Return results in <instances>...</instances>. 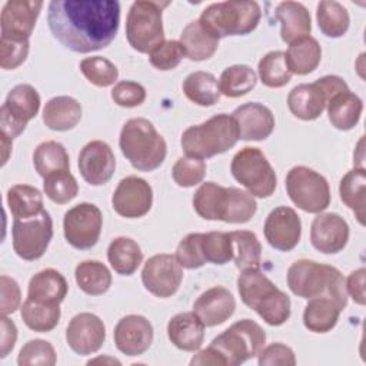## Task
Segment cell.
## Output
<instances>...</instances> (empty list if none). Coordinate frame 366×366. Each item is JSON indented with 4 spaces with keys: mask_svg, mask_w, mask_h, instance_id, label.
Here are the masks:
<instances>
[{
    "mask_svg": "<svg viewBox=\"0 0 366 366\" xmlns=\"http://www.w3.org/2000/svg\"><path fill=\"white\" fill-rule=\"evenodd\" d=\"M80 71L83 76L97 87H107L116 83L119 77L117 67L102 56L86 57L80 61Z\"/></svg>",
    "mask_w": 366,
    "mask_h": 366,
    "instance_id": "bcb514c9",
    "label": "cell"
},
{
    "mask_svg": "<svg viewBox=\"0 0 366 366\" xmlns=\"http://www.w3.org/2000/svg\"><path fill=\"white\" fill-rule=\"evenodd\" d=\"M119 146L123 156L140 172L156 170L167 154L166 140L144 117H134L123 124Z\"/></svg>",
    "mask_w": 366,
    "mask_h": 366,
    "instance_id": "8992f818",
    "label": "cell"
},
{
    "mask_svg": "<svg viewBox=\"0 0 366 366\" xmlns=\"http://www.w3.org/2000/svg\"><path fill=\"white\" fill-rule=\"evenodd\" d=\"M7 206L14 219H29L41 213L43 194L30 184H14L7 190Z\"/></svg>",
    "mask_w": 366,
    "mask_h": 366,
    "instance_id": "f35d334b",
    "label": "cell"
},
{
    "mask_svg": "<svg viewBox=\"0 0 366 366\" xmlns=\"http://www.w3.org/2000/svg\"><path fill=\"white\" fill-rule=\"evenodd\" d=\"M193 209L204 220L247 223L254 216L257 203L246 190L206 182L193 194Z\"/></svg>",
    "mask_w": 366,
    "mask_h": 366,
    "instance_id": "3957f363",
    "label": "cell"
},
{
    "mask_svg": "<svg viewBox=\"0 0 366 366\" xmlns=\"http://www.w3.org/2000/svg\"><path fill=\"white\" fill-rule=\"evenodd\" d=\"M112 99L117 106L137 107L146 100V89L137 81L122 80L112 89Z\"/></svg>",
    "mask_w": 366,
    "mask_h": 366,
    "instance_id": "f5cc1de1",
    "label": "cell"
},
{
    "mask_svg": "<svg viewBox=\"0 0 366 366\" xmlns=\"http://www.w3.org/2000/svg\"><path fill=\"white\" fill-rule=\"evenodd\" d=\"M202 236L203 233H189L177 244L174 256L182 267L193 270L206 264L202 253Z\"/></svg>",
    "mask_w": 366,
    "mask_h": 366,
    "instance_id": "f907efd6",
    "label": "cell"
},
{
    "mask_svg": "<svg viewBox=\"0 0 366 366\" xmlns=\"http://www.w3.org/2000/svg\"><path fill=\"white\" fill-rule=\"evenodd\" d=\"M41 7L43 1H6L0 16L1 39L13 41H29Z\"/></svg>",
    "mask_w": 366,
    "mask_h": 366,
    "instance_id": "e0dca14e",
    "label": "cell"
},
{
    "mask_svg": "<svg viewBox=\"0 0 366 366\" xmlns=\"http://www.w3.org/2000/svg\"><path fill=\"white\" fill-rule=\"evenodd\" d=\"M152 204V186L137 176H127L122 179L112 196V206L114 212L126 219L143 217L150 212Z\"/></svg>",
    "mask_w": 366,
    "mask_h": 366,
    "instance_id": "2e32d148",
    "label": "cell"
},
{
    "mask_svg": "<svg viewBox=\"0 0 366 366\" xmlns=\"http://www.w3.org/2000/svg\"><path fill=\"white\" fill-rule=\"evenodd\" d=\"M242 302L267 325L282 326L290 317V299L259 269H246L237 277Z\"/></svg>",
    "mask_w": 366,
    "mask_h": 366,
    "instance_id": "277c9868",
    "label": "cell"
},
{
    "mask_svg": "<svg viewBox=\"0 0 366 366\" xmlns=\"http://www.w3.org/2000/svg\"><path fill=\"white\" fill-rule=\"evenodd\" d=\"M180 44L184 56L193 61H203L210 59L217 47L219 39L207 33L199 23V20L190 21L180 33Z\"/></svg>",
    "mask_w": 366,
    "mask_h": 366,
    "instance_id": "1f68e13d",
    "label": "cell"
},
{
    "mask_svg": "<svg viewBox=\"0 0 366 366\" xmlns=\"http://www.w3.org/2000/svg\"><path fill=\"white\" fill-rule=\"evenodd\" d=\"M33 164L43 179L63 170H70V159L64 146L59 142L49 140L40 143L33 153Z\"/></svg>",
    "mask_w": 366,
    "mask_h": 366,
    "instance_id": "ab89813d",
    "label": "cell"
},
{
    "mask_svg": "<svg viewBox=\"0 0 366 366\" xmlns=\"http://www.w3.org/2000/svg\"><path fill=\"white\" fill-rule=\"evenodd\" d=\"M267 243L280 252L293 250L302 236V222L299 214L287 206L274 207L266 217L263 226Z\"/></svg>",
    "mask_w": 366,
    "mask_h": 366,
    "instance_id": "ac0fdd59",
    "label": "cell"
},
{
    "mask_svg": "<svg viewBox=\"0 0 366 366\" xmlns=\"http://www.w3.org/2000/svg\"><path fill=\"white\" fill-rule=\"evenodd\" d=\"M365 276H366V269L360 267L355 272H352L347 279L345 280L346 285V292L347 295L353 299L355 303L363 306L366 303V296H365Z\"/></svg>",
    "mask_w": 366,
    "mask_h": 366,
    "instance_id": "6f0895ef",
    "label": "cell"
},
{
    "mask_svg": "<svg viewBox=\"0 0 366 366\" xmlns=\"http://www.w3.org/2000/svg\"><path fill=\"white\" fill-rule=\"evenodd\" d=\"M230 172L253 197H270L276 190V173L264 153L257 147L240 149L232 159Z\"/></svg>",
    "mask_w": 366,
    "mask_h": 366,
    "instance_id": "30bf717a",
    "label": "cell"
},
{
    "mask_svg": "<svg viewBox=\"0 0 366 366\" xmlns=\"http://www.w3.org/2000/svg\"><path fill=\"white\" fill-rule=\"evenodd\" d=\"M57 362L54 347L50 342L43 339H31L20 349L17 356L19 366H30V365H40V366H54Z\"/></svg>",
    "mask_w": 366,
    "mask_h": 366,
    "instance_id": "c3c4849f",
    "label": "cell"
},
{
    "mask_svg": "<svg viewBox=\"0 0 366 366\" xmlns=\"http://www.w3.org/2000/svg\"><path fill=\"white\" fill-rule=\"evenodd\" d=\"M0 285H1L0 286L1 289L0 312H1V316H7L19 309L21 302V293H20L19 283L6 274L0 277Z\"/></svg>",
    "mask_w": 366,
    "mask_h": 366,
    "instance_id": "9f6ffc18",
    "label": "cell"
},
{
    "mask_svg": "<svg viewBox=\"0 0 366 366\" xmlns=\"http://www.w3.org/2000/svg\"><path fill=\"white\" fill-rule=\"evenodd\" d=\"M316 20L320 31L326 37L332 39H337L346 34L350 24V17L346 7L333 0H323L317 4Z\"/></svg>",
    "mask_w": 366,
    "mask_h": 366,
    "instance_id": "60d3db41",
    "label": "cell"
},
{
    "mask_svg": "<svg viewBox=\"0 0 366 366\" xmlns=\"http://www.w3.org/2000/svg\"><path fill=\"white\" fill-rule=\"evenodd\" d=\"M116 347L126 356H140L153 342V326L140 315H127L114 326Z\"/></svg>",
    "mask_w": 366,
    "mask_h": 366,
    "instance_id": "7402d4cb",
    "label": "cell"
},
{
    "mask_svg": "<svg viewBox=\"0 0 366 366\" xmlns=\"http://www.w3.org/2000/svg\"><path fill=\"white\" fill-rule=\"evenodd\" d=\"M40 109V94L27 83L14 86L0 109V134L14 139L20 136L27 123L36 117Z\"/></svg>",
    "mask_w": 366,
    "mask_h": 366,
    "instance_id": "4fadbf2b",
    "label": "cell"
},
{
    "mask_svg": "<svg viewBox=\"0 0 366 366\" xmlns=\"http://www.w3.org/2000/svg\"><path fill=\"white\" fill-rule=\"evenodd\" d=\"M183 280V269L176 256L159 253L152 256L143 266L142 282L144 289L156 297L173 296Z\"/></svg>",
    "mask_w": 366,
    "mask_h": 366,
    "instance_id": "9a60e30c",
    "label": "cell"
},
{
    "mask_svg": "<svg viewBox=\"0 0 366 366\" xmlns=\"http://www.w3.org/2000/svg\"><path fill=\"white\" fill-rule=\"evenodd\" d=\"M43 189L46 196L57 204H66L71 202L79 193L77 180L70 173V170L56 172L44 177Z\"/></svg>",
    "mask_w": 366,
    "mask_h": 366,
    "instance_id": "f6af8a7d",
    "label": "cell"
},
{
    "mask_svg": "<svg viewBox=\"0 0 366 366\" xmlns=\"http://www.w3.org/2000/svg\"><path fill=\"white\" fill-rule=\"evenodd\" d=\"M260 17L262 10L256 1H220L206 7L197 20L207 33L220 40L252 33Z\"/></svg>",
    "mask_w": 366,
    "mask_h": 366,
    "instance_id": "ba28073f",
    "label": "cell"
},
{
    "mask_svg": "<svg viewBox=\"0 0 366 366\" xmlns=\"http://www.w3.org/2000/svg\"><path fill=\"white\" fill-rule=\"evenodd\" d=\"M169 3L150 0L134 1L126 17V37L132 49L150 54L164 41L163 7Z\"/></svg>",
    "mask_w": 366,
    "mask_h": 366,
    "instance_id": "9c48e42d",
    "label": "cell"
},
{
    "mask_svg": "<svg viewBox=\"0 0 366 366\" xmlns=\"http://www.w3.org/2000/svg\"><path fill=\"white\" fill-rule=\"evenodd\" d=\"M242 140H264L274 129V116L269 107L262 103L250 102L234 109L232 113Z\"/></svg>",
    "mask_w": 366,
    "mask_h": 366,
    "instance_id": "603a6c76",
    "label": "cell"
},
{
    "mask_svg": "<svg viewBox=\"0 0 366 366\" xmlns=\"http://www.w3.org/2000/svg\"><path fill=\"white\" fill-rule=\"evenodd\" d=\"M349 240V224L337 213H319L310 226L312 246L325 253L342 252Z\"/></svg>",
    "mask_w": 366,
    "mask_h": 366,
    "instance_id": "44dd1931",
    "label": "cell"
},
{
    "mask_svg": "<svg viewBox=\"0 0 366 366\" xmlns=\"http://www.w3.org/2000/svg\"><path fill=\"white\" fill-rule=\"evenodd\" d=\"M106 340V326L103 320L89 312H81L71 317L66 329L69 347L81 356L96 353Z\"/></svg>",
    "mask_w": 366,
    "mask_h": 366,
    "instance_id": "d6986e66",
    "label": "cell"
},
{
    "mask_svg": "<svg viewBox=\"0 0 366 366\" xmlns=\"http://www.w3.org/2000/svg\"><path fill=\"white\" fill-rule=\"evenodd\" d=\"M67 292L66 277L56 269H44L30 279L27 299L44 305H60L66 299Z\"/></svg>",
    "mask_w": 366,
    "mask_h": 366,
    "instance_id": "83f0119b",
    "label": "cell"
},
{
    "mask_svg": "<svg viewBox=\"0 0 366 366\" xmlns=\"http://www.w3.org/2000/svg\"><path fill=\"white\" fill-rule=\"evenodd\" d=\"M202 253L206 263L226 264L233 259L229 233L209 232L202 236Z\"/></svg>",
    "mask_w": 366,
    "mask_h": 366,
    "instance_id": "7dc6e473",
    "label": "cell"
},
{
    "mask_svg": "<svg viewBox=\"0 0 366 366\" xmlns=\"http://www.w3.org/2000/svg\"><path fill=\"white\" fill-rule=\"evenodd\" d=\"M286 279L292 293L302 299L309 300L319 296H329L343 307L347 305L345 277L333 266L300 259L290 264Z\"/></svg>",
    "mask_w": 366,
    "mask_h": 366,
    "instance_id": "5b68a950",
    "label": "cell"
},
{
    "mask_svg": "<svg viewBox=\"0 0 366 366\" xmlns=\"http://www.w3.org/2000/svg\"><path fill=\"white\" fill-rule=\"evenodd\" d=\"M107 260L113 270L122 276H132L143 262V252L130 237H116L107 247Z\"/></svg>",
    "mask_w": 366,
    "mask_h": 366,
    "instance_id": "836d02e7",
    "label": "cell"
},
{
    "mask_svg": "<svg viewBox=\"0 0 366 366\" xmlns=\"http://www.w3.org/2000/svg\"><path fill=\"white\" fill-rule=\"evenodd\" d=\"M76 283L86 295L100 296L112 286V273L99 260H84L76 266Z\"/></svg>",
    "mask_w": 366,
    "mask_h": 366,
    "instance_id": "74e56055",
    "label": "cell"
},
{
    "mask_svg": "<svg viewBox=\"0 0 366 366\" xmlns=\"http://www.w3.org/2000/svg\"><path fill=\"white\" fill-rule=\"evenodd\" d=\"M53 237V220L47 210L29 219H14L11 227L13 250L27 262L40 259Z\"/></svg>",
    "mask_w": 366,
    "mask_h": 366,
    "instance_id": "7c38bea8",
    "label": "cell"
},
{
    "mask_svg": "<svg viewBox=\"0 0 366 366\" xmlns=\"http://www.w3.org/2000/svg\"><path fill=\"white\" fill-rule=\"evenodd\" d=\"M257 74L260 81L272 89H279L286 86L292 73L286 63V54L280 50H273L264 54L257 64Z\"/></svg>",
    "mask_w": 366,
    "mask_h": 366,
    "instance_id": "ee69618b",
    "label": "cell"
},
{
    "mask_svg": "<svg viewBox=\"0 0 366 366\" xmlns=\"http://www.w3.org/2000/svg\"><path fill=\"white\" fill-rule=\"evenodd\" d=\"M1 137V152H3V164H6L7 159H9V154L11 152V144H13V140L9 139L7 136L4 134H0Z\"/></svg>",
    "mask_w": 366,
    "mask_h": 366,
    "instance_id": "91938a15",
    "label": "cell"
},
{
    "mask_svg": "<svg viewBox=\"0 0 366 366\" xmlns=\"http://www.w3.org/2000/svg\"><path fill=\"white\" fill-rule=\"evenodd\" d=\"M29 41H13L0 39V66L4 70H13L21 66L29 54Z\"/></svg>",
    "mask_w": 366,
    "mask_h": 366,
    "instance_id": "db71d44e",
    "label": "cell"
},
{
    "mask_svg": "<svg viewBox=\"0 0 366 366\" xmlns=\"http://www.w3.org/2000/svg\"><path fill=\"white\" fill-rule=\"evenodd\" d=\"M345 307L329 296H319L309 299L303 310V325L307 330L315 333L330 332Z\"/></svg>",
    "mask_w": 366,
    "mask_h": 366,
    "instance_id": "f1b7e54d",
    "label": "cell"
},
{
    "mask_svg": "<svg viewBox=\"0 0 366 366\" xmlns=\"http://www.w3.org/2000/svg\"><path fill=\"white\" fill-rule=\"evenodd\" d=\"M184 96L197 106L209 107L219 102L220 89L217 79L209 71H193L183 81Z\"/></svg>",
    "mask_w": 366,
    "mask_h": 366,
    "instance_id": "d590c367",
    "label": "cell"
},
{
    "mask_svg": "<svg viewBox=\"0 0 366 366\" xmlns=\"http://www.w3.org/2000/svg\"><path fill=\"white\" fill-rule=\"evenodd\" d=\"M167 337L180 350H199L204 340V325L193 312L177 313L167 323Z\"/></svg>",
    "mask_w": 366,
    "mask_h": 366,
    "instance_id": "4316f807",
    "label": "cell"
},
{
    "mask_svg": "<svg viewBox=\"0 0 366 366\" xmlns=\"http://www.w3.org/2000/svg\"><path fill=\"white\" fill-rule=\"evenodd\" d=\"M327 104V96L316 80L313 83H302L295 86L287 96V107L290 113L300 120H316Z\"/></svg>",
    "mask_w": 366,
    "mask_h": 366,
    "instance_id": "d4e9b609",
    "label": "cell"
},
{
    "mask_svg": "<svg viewBox=\"0 0 366 366\" xmlns=\"http://www.w3.org/2000/svg\"><path fill=\"white\" fill-rule=\"evenodd\" d=\"M366 172L363 167L349 170L340 180L339 193L342 202L355 213L357 222L365 226L366 206Z\"/></svg>",
    "mask_w": 366,
    "mask_h": 366,
    "instance_id": "e575fe53",
    "label": "cell"
},
{
    "mask_svg": "<svg viewBox=\"0 0 366 366\" xmlns=\"http://www.w3.org/2000/svg\"><path fill=\"white\" fill-rule=\"evenodd\" d=\"M77 166L81 177L89 184L102 186L113 177L116 157L106 142L92 140L80 150Z\"/></svg>",
    "mask_w": 366,
    "mask_h": 366,
    "instance_id": "ffe728a7",
    "label": "cell"
},
{
    "mask_svg": "<svg viewBox=\"0 0 366 366\" xmlns=\"http://www.w3.org/2000/svg\"><path fill=\"white\" fill-rule=\"evenodd\" d=\"M264 342V330L254 320L242 319L217 335L206 349L197 352L192 357L190 365L237 366L257 356Z\"/></svg>",
    "mask_w": 366,
    "mask_h": 366,
    "instance_id": "7a4b0ae2",
    "label": "cell"
},
{
    "mask_svg": "<svg viewBox=\"0 0 366 366\" xmlns=\"http://www.w3.org/2000/svg\"><path fill=\"white\" fill-rule=\"evenodd\" d=\"M257 74L250 66L233 64L226 67L219 79L220 93L226 97H240L254 89Z\"/></svg>",
    "mask_w": 366,
    "mask_h": 366,
    "instance_id": "7bdbcfd3",
    "label": "cell"
},
{
    "mask_svg": "<svg viewBox=\"0 0 366 366\" xmlns=\"http://www.w3.org/2000/svg\"><path fill=\"white\" fill-rule=\"evenodd\" d=\"M285 54L290 73L305 76L315 71L320 64L322 47L315 37L307 36L289 44Z\"/></svg>",
    "mask_w": 366,
    "mask_h": 366,
    "instance_id": "d6a6232c",
    "label": "cell"
},
{
    "mask_svg": "<svg viewBox=\"0 0 366 366\" xmlns=\"http://www.w3.org/2000/svg\"><path fill=\"white\" fill-rule=\"evenodd\" d=\"M24 325L40 333L53 330L60 322V305H44L26 299L20 307Z\"/></svg>",
    "mask_w": 366,
    "mask_h": 366,
    "instance_id": "b9f144b4",
    "label": "cell"
},
{
    "mask_svg": "<svg viewBox=\"0 0 366 366\" xmlns=\"http://www.w3.org/2000/svg\"><path fill=\"white\" fill-rule=\"evenodd\" d=\"M206 176V163L196 157H179L172 169V177L180 187H193L203 182Z\"/></svg>",
    "mask_w": 366,
    "mask_h": 366,
    "instance_id": "681fc988",
    "label": "cell"
},
{
    "mask_svg": "<svg viewBox=\"0 0 366 366\" xmlns=\"http://www.w3.org/2000/svg\"><path fill=\"white\" fill-rule=\"evenodd\" d=\"M80 119L81 106L70 96L51 97L43 109V122L54 132L71 130L77 126Z\"/></svg>",
    "mask_w": 366,
    "mask_h": 366,
    "instance_id": "f546056e",
    "label": "cell"
},
{
    "mask_svg": "<svg viewBox=\"0 0 366 366\" xmlns=\"http://www.w3.org/2000/svg\"><path fill=\"white\" fill-rule=\"evenodd\" d=\"M1 359H4L14 347L17 340V327L7 316H1Z\"/></svg>",
    "mask_w": 366,
    "mask_h": 366,
    "instance_id": "680465c9",
    "label": "cell"
},
{
    "mask_svg": "<svg viewBox=\"0 0 366 366\" xmlns=\"http://www.w3.org/2000/svg\"><path fill=\"white\" fill-rule=\"evenodd\" d=\"M236 309L233 295L223 286H214L203 292L193 303V313L202 320L204 327L224 323Z\"/></svg>",
    "mask_w": 366,
    "mask_h": 366,
    "instance_id": "cb8c5ba5",
    "label": "cell"
},
{
    "mask_svg": "<svg viewBox=\"0 0 366 366\" xmlns=\"http://www.w3.org/2000/svg\"><path fill=\"white\" fill-rule=\"evenodd\" d=\"M49 29L66 49L92 53L107 47L120 24V3L114 0H53Z\"/></svg>",
    "mask_w": 366,
    "mask_h": 366,
    "instance_id": "6da1fadb",
    "label": "cell"
},
{
    "mask_svg": "<svg viewBox=\"0 0 366 366\" xmlns=\"http://www.w3.org/2000/svg\"><path fill=\"white\" fill-rule=\"evenodd\" d=\"M257 356H259L257 362L260 366H295L296 365L295 352L289 346L280 342L270 343L269 346L263 347Z\"/></svg>",
    "mask_w": 366,
    "mask_h": 366,
    "instance_id": "11a10c76",
    "label": "cell"
},
{
    "mask_svg": "<svg viewBox=\"0 0 366 366\" xmlns=\"http://www.w3.org/2000/svg\"><path fill=\"white\" fill-rule=\"evenodd\" d=\"M327 117L337 130H352L360 120L363 112L362 99L350 90L337 93L326 104Z\"/></svg>",
    "mask_w": 366,
    "mask_h": 366,
    "instance_id": "4dcf8cb0",
    "label": "cell"
},
{
    "mask_svg": "<svg viewBox=\"0 0 366 366\" xmlns=\"http://www.w3.org/2000/svg\"><path fill=\"white\" fill-rule=\"evenodd\" d=\"M103 226L100 209L93 203H79L64 213L63 233L70 246L87 250L99 242Z\"/></svg>",
    "mask_w": 366,
    "mask_h": 366,
    "instance_id": "5bb4252c",
    "label": "cell"
},
{
    "mask_svg": "<svg viewBox=\"0 0 366 366\" xmlns=\"http://www.w3.org/2000/svg\"><path fill=\"white\" fill-rule=\"evenodd\" d=\"M183 57H184V51L180 41L164 40L149 54V61L154 69L167 71V70L176 69L180 64Z\"/></svg>",
    "mask_w": 366,
    "mask_h": 366,
    "instance_id": "816d5d0a",
    "label": "cell"
},
{
    "mask_svg": "<svg viewBox=\"0 0 366 366\" xmlns=\"http://www.w3.org/2000/svg\"><path fill=\"white\" fill-rule=\"evenodd\" d=\"M274 19L280 23V37L292 44L307 37L312 30V19L307 9L297 1H282L274 10Z\"/></svg>",
    "mask_w": 366,
    "mask_h": 366,
    "instance_id": "484cf974",
    "label": "cell"
},
{
    "mask_svg": "<svg viewBox=\"0 0 366 366\" xmlns=\"http://www.w3.org/2000/svg\"><path fill=\"white\" fill-rule=\"evenodd\" d=\"M286 192L290 200L303 212L322 213L330 204L327 180L316 170L295 166L286 174Z\"/></svg>",
    "mask_w": 366,
    "mask_h": 366,
    "instance_id": "8fae6325",
    "label": "cell"
},
{
    "mask_svg": "<svg viewBox=\"0 0 366 366\" xmlns=\"http://www.w3.org/2000/svg\"><path fill=\"white\" fill-rule=\"evenodd\" d=\"M237 140L239 130L234 119L220 113L202 124L187 127L182 134V149L186 156L203 160L227 152Z\"/></svg>",
    "mask_w": 366,
    "mask_h": 366,
    "instance_id": "52a82bcc",
    "label": "cell"
},
{
    "mask_svg": "<svg viewBox=\"0 0 366 366\" xmlns=\"http://www.w3.org/2000/svg\"><path fill=\"white\" fill-rule=\"evenodd\" d=\"M233 250V262L239 270L259 269L262 263V244L250 230L229 232Z\"/></svg>",
    "mask_w": 366,
    "mask_h": 366,
    "instance_id": "8d00e7d4",
    "label": "cell"
}]
</instances>
